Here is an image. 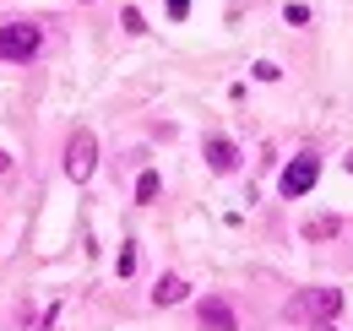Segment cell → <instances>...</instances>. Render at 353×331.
<instances>
[{"label": "cell", "instance_id": "6da1fadb", "mask_svg": "<svg viewBox=\"0 0 353 331\" xmlns=\"http://www.w3.org/2000/svg\"><path fill=\"white\" fill-rule=\"evenodd\" d=\"M283 315L299 321V326H332V321L343 315V293H337V288H305V293L288 299Z\"/></svg>", "mask_w": 353, "mask_h": 331}, {"label": "cell", "instance_id": "7a4b0ae2", "mask_svg": "<svg viewBox=\"0 0 353 331\" xmlns=\"http://www.w3.org/2000/svg\"><path fill=\"white\" fill-rule=\"evenodd\" d=\"M39 49H44V28L39 22H0V60L28 66V60H39Z\"/></svg>", "mask_w": 353, "mask_h": 331}, {"label": "cell", "instance_id": "3957f363", "mask_svg": "<svg viewBox=\"0 0 353 331\" xmlns=\"http://www.w3.org/2000/svg\"><path fill=\"white\" fill-rule=\"evenodd\" d=\"M92 168H98V136H92L88 125H77V130H71V141H65V179L88 185Z\"/></svg>", "mask_w": 353, "mask_h": 331}, {"label": "cell", "instance_id": "277c9868", "mask_svg": "<svg viewBox=\"0 0 353 331\" xmlns=\"http://www.w3.org/2000/svg\"><path fill=\"white\" fill-rule=\"evenodd\" d=\"M315 179H321V158H315V152H299L294 163L277 174V190H283L288 201H299V196H310V190H315Z\"/></svg>", "mask_w": 353, "mask_h": 331}, {"label": "cell", "instance_id": "5b68a950", "mask_svg": "<svg viewBox=\"0 0 353 331\" xmlns=\"http://www.w3.org/2000/svg\"><path fill=\"white\" fill-rule=\"evenodd\" d=\"M196 321H201V331H239L234 304H228V299H218V293H207V299L196 304Z\"/></svg>", "mask_w": 353, "mask_h": 331}, {"label": "cell", "instance_id": "8992f818", "mask_svg": "<svg viewBox=\"0 0 353 331\" xmlns=\"http://www.w3.org/2000/svg\"><path fill=\"white\" fill-rule=\"evenodd\" d=\"M201 152H207V168H212V174H234V168H239V147H234L228 136H207Z\"/></svg>", "mask_w": 353, "mask_h": 331}, {"label": "cell", "instance_id": "52a82bcc", "mask_svg": "<svg viewBox=\"0 0 353 331\" xmlns=\"http://www.w3.org/2000/svg\"><path fill=\"white\" fill-rule=\"evenodd\" d=\"M179 299H190V283H185L179 272H163V277H158V288H152V304H158V310H169V304H179Z\"/></svg>", "mask_w": 353, "mask_h": 331}, {"label": "cell", "instance_id": "ba28073f", "mask_svg": "<svg viewBox=\"0 0 353 331\" xmlns=\"http://www.w3.org/2000/svg\"><path fill=\"white\" fill-rule=\"evenodd\" d=\"M337 228H343L337 217H315V223H305V239H332Z\"/></svg>", "mask_w": 353, "mask_h": 331}, {"label": "cell", "instance_id": "9c48e42d", "mask_svg": "<svg viewBox=\"0 0 353 331\" xmlns=\"http://www.w3.org/2000/svg\"><path fill=\"white\" fill-rule=\"evenodd\" d=\"M136 201H141V207H147V201H158V174H152V168L136 179Z\"/></svg>", "mask_w": 353, "mask_h": 331}, {"label": "cell", "instance_id": "30bf717a", "mask_svg": "<svg viewBox=\"0 0 353 331\" xmlns=\"http://www.w3.org/2000/svg\"><path fill=\"white\" fill-rule=\"evenodd\" d=\"M120 22H125V33H147V22H141V11H136V6H125V17H120Z\"/></svg>", "mask_w": 353, "mask_h": 331}, {"label": "cell", "instance_id": "8fae6325", "mask_svg": "<svg viewBox=\"0 0 353 331\" xmlns=\"http://www.w3.org/2000/svg\"><path fill=\"white\" fill-rule=\"evenodd\" d=\"M131 272H136V245L125 239V250H120V277H131Z\"/></svg>", "mask_w": 353, "mask_h": 331}, {"label": "cell", "instance_id": "7c38bea8", "mask_svg": "<svg viewBox=\"0 0 353 331\" xmlns=\"http://www.w3.org/2000/svg\"><path fill=\"white\" fill-rule=\"evenodd\" d=\"M185 11H190V0H169V17L174 22H185Z\"/></svg>", "mask_w": 353, "mask_h": 331}, {"label": "cell", "instance_id": "4fadbf2b", "mask_svg": "<svg viewBox=\"0 0 353 331\" xmlns=\"http://www.w3.org/2000/svg\"><path fill=\"white\" fill-rule=\"evenodd\" d=\"M6 168H11V158H6V152H0V174H6Z\"/></svg>", "mask_w": 353, "mask_h": 331}, {"label": "cell", "instance_id": "5bb4252c", "mask_svg": "<svg viewBox=\"0 0 353 331\" xmlns=\"http://www.w3.org/2000/svg\"><path fill=\"white\" fill-rule=\"evenodd\" d=\"M348 168H353V158H348Z\"/></svg>", "mask_w": 353, "mask_h": 331}, {"label": "cell", "instance_id": "9a60e30c", "mask_svg": "<svg viewBox=\"0 0 353 331\" xmlns=\"http://www.w3.org/2000/svg\"><path fill=\"white\" fill-rule=\"evenodd\" d=\"M82 6H88V0H82Z\"/></svg>", "mask_w": 353, "mask_h": 331}]
</instances>
